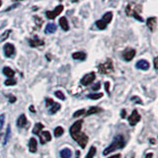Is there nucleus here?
Returning a JSON list of instances; mask_svg holds the SVG:
<instances>
[{"label":"nucleus","mask_w":158,"mask_h":158,"mask_svg":"<svg viewBox=\"0 0 158 158\" xmlns=\"http://www.w3.org/2000/svg\"><path fill=\"white\" fill-rule=\"evenodd\" d=\"M82 125L83 120H78L75 123H73L72 126L69 127V135L72 137V139L75 140L81 148H85L88 143L89 137L81 131Z\"/></svg>","instance_id":"1"},{"label":"nucleus","mask_w":158,"mask_h":158,"mask_svg":"<svg viewBox=\"0 0 158 158\" xmlns=\"http://www.w3.org/2000/svg\"><path fill=\"white\" fill-rule=\"evenodd\" d=\"M126 139L122 135H117L112 141V143L108 147H106L103 151V155H108L111 152H114L118 149H122L126 146Z\"/></svg>","instance_id":"2"},{"label":"nucleus","mask_w":158,"mask_h":158,"mask_svg":"<svg viewBox=\"0 0 158 158\" xmlns=\"http://www.w3.org/2000/svg\"><path fill=\"white\" fill-rule=\"evenodd\" d=\"M141 6L135 3H128V5L126 7V14L128 17H133L137 21L143 22V18L140 16Z\"/></svg>","instance_id":"3"},{"label":"nucleus","mask_w":158,"mask_h":158,"mask_svg":"<svg viewBox=\"0 0 158 158\" xmlns=\"http://www.w3.org/2000/svg\"><path fill=\"white\" fill-rule=\"evenodd\" d=\"M98 70L101 74H111L114 72V65H113V61L111 58H107V60L101 63L100 65L98 66Z\"/></svg>","instance_id":"4"},{"label":"nucleus","mask_w":158,"mask_h":158,"mask_svg":"<svg viewBox=\"0 0 158 158\" xmlns=\"http://www.w3.org/2000/svg\"><path fill=\"white\" fill-rule=\"evenodd\" d=\"M46 105H47V107H49V109H48L49 115H53V114H56L57 111L60 110V108H61L60 104L54 102L51 98H46Z\"/></svg>","instance_id":"5"},{"label":"nucleus","mask_w":158,"mask_h":158,"mask_svg":"<svg viewBox=\"0 0 158 158\" xmlns=\"http://www.w3.org/2000/svg\"><path fill=\"white\" fill-rule=\"evenodd\" d=\"M63 5H58V6H56V8H54L53 10H52V11H47L46 12V16L48 19H51V20H53L56 19L58 15H60L61 12L63 11Z\"/></svg>","instance_id":"6"},{"label":"nucleus","mask_w":158,"mask_h":158,"mask_svg":"<svg viewBox=\"0 0 158 158\" xmlns=\"http://www.w3.org/2000/svg\"><path fill=\"white\" fill-rule=\"evenodd\" d=\"M96 78V73L95 72H90V73H87L86 75H84L81 80H80V83L82 84L83 86H88L90 85L91 83L94 82V80H95Z\"/></svg>","instance_id":"7"},{"label":"nucleus","mask_w":158,"mask_h":158,"mask_svg":"<svg viewBox=\"0 0 158 158\" xmlns=\"http://www.w3.org/2000/svg\"><path fill=\"white\" fill-rule=\"evenodd\" d=\"M140 118H141V117H140V115L138 114V111L136 110V109H135V110L132 111V113L130 115V117H128V123H130V126H131V127H135L136 123L140 121Z\"/></svg>","instance_id":"8"},{"label":"nucleus","mask_w":158,"mask_h":158,"mask_svg":"<svg viewBox=\"0 0 158 158\" xmlns=\"http://www.w3.org/2000/svg\"><path fill=\"white\" fill-rule=\"evenodd\" d=\"M3 51H4V54L6 57H12L15 52H16V49H15V47L13 44L7 43L4 44L3 47Z\"/></svg>","instance_id":"9"},{"label":"nucleus","mask_w":158,"mask_h":158,"mask_svg":"<svg viewBox=\"0 0 158 158\" xmlns=\"http://www.w3.org/2000/svg\"><path fill=\"white\" fill-rule=\"evenodd\" d=\"M29 44L31 48H39V47H42L44 44V42L43 41L42 39H40L37 35H35V36L31 39H29Z\"/></svg>","instance_id":"10"},{"label":"nucleus","mask_w":158,"mask_h":158,"mask_svg":"<svg viewBox=\"0 0 158 158\" xmlns=\"http://www.w3.org/2000/svg\"><path fill=\"white\" fill-rule=\"evenodd\" d=\"M135 48H127L126 49L125 52H123V60H126V61H131V59L135 56Z\"/></svg>","instance_id":"11"},{"label":"nucleus","mask_w":158,"mask_h":158,"mask_svg":"<svg viewBox=\"0 0 158 158\" xmlns=\"http://www.w3.org/2000/svg\"><path fill=\"white\" fill-rule=\"evenodd\" d=\"M39 136H40V142H41V144H46L47 142L52 140V135L49 131H42L39 135Z\"/></svg>","instance_id":"12"},{"label":"nucleus","mask_w":158,"mask_h":158,"mask_svg":"<svg viewBox=\"0 0 158 158\" xmlns=\"http://www.w3.org/2000/svg\"><path fill=\"white\" fill-rule=\"evenodd\" d=\"M156 24H157V18L156 17H149L146 20V26L150 30V32H154L156 29Z\"/></svg>","instance_id":"13"},{"label":"nucleus","mask_w":158,"mask_h":158,"mask_svg":"<svg viewBox=\"0 0 158 158\" xmlns=\"http://www.w3.org/2000/svg\"><path fill=\"white\" fill-rule=\"evenodd\" d=\"M135 67L139 70H148L149 69V62L145 59H140L135 63Z\"/></svg>","instance_id":"14"},{"label":"nucleus","mask_w":158,"mask_h":158,"mask_svg":"<svg viewBox=\"0 0 158 158\" xmlns=\"http://www.w3.org/2000/svg\"><path fill=\"white\" fill-rule=\"evenodd\" d=\"M38 149V141L35 137H31L29 140V150L32 153H36Z\"/></svg>","instance_id":"15"},{"label":"nucleus","mask_w":158,"mask_h":158,"mask_svg":"<svg viewBox=\"0 0 158 158\" xmlns=\"http://www.w3.org/2000/svg\"><path fill=\"white\" fill-rule=\"evenodd\" d=\"M16 123H17V127H20V128H22V127H26V126L28 125V121H27L26 116H25L24 114H22V115L17 118Z\"/></svg>","instance_id":"16"},{"label":"nucleus","mask_w":158,"mask_h":158,"mask_svg":"<svg viewBox=\"0 0 158 158\" xmlns=\"http://www.w3.org/2000/svg\"><path fill=\"white\" fill-rule=\"evenodd\" d=\"M104 110L100 107H90L89 108V110H87L85 112V117H88V116H91V115H94V114H99V113H102Z\"/></svg>","instance_id":"17"},{"label":"nucleus","mask_w":158,"mask_h":158,"mask_svg":"<svg viewBox=\"0 0 158 158\" xmlns=\"http://www.w3.org/2000/svg\"><path fill=\"white\" fill-rule=\"evenodd\" d=\"M87 57V54L83 52H73L72 53V58L75 59V60H80L83 61L85 60Z\"/></svg>","instance_id":"18"},{"label":"nucleus","mask_w":158,"mask_h":158,"mask_svg":"<svg viewBox=\"0 0 158 158\" xmlns=\"http://www.w3.org/2000/svg\"><path fill=\"white\" fill-rule=\"evenodd\" d=\"M59 26H60V28L63 30L64 32H67L69 30V25H68V21L66 17H61L60 19H59Z\"/></svg>","instance_id":"19"},{"label":"nucleus","mask_w":158,"mask_h":158,"mask_svg":"<svg viewBox=\"0 0 158 158\" xmlns=\"http://www.w3.org/2000/svg\"><path fill=\"white\" fill-rule=\"evenodd\" d=\"M2 71H3V74L5 76H7L8 78H13L14 75H15V71L13 70V69L11 67H8V66H5L3 69H2Z\"/></svg>","instance_id":"20"},{"label":"nucleus","mask_w":158,"mask_h":158,"mask_svg":"<svg viewBox=\"0 0 158 158\" xmlns=\"http://www.w3.org/2000/svg\"><path fill=\"white\" fill-rule=\"evenodd\" d=\"M44 126L43 125L42 123H37L36 125H35L34 128H33V133H34V135H39L40 133L42 132V131L44 130Z\"/></svg>","instance_id":"21"},{"label":"nucleus","mask_w":158,"mask_h":158,"mask_svg":"<svg viewBox=\"0 0 158 158\" xmlns=\"http://www.w3.org/2000/svg\"><path fill=\"white\" fill-rule=\"evenodd\" d=\"M56 24H53V23H49L47 25V27H46V34H53V33H56Z\"/></svg>","instance_id":"22"},{"label":"nucleus","mask_w":158,"mask_h":158,"mask_svg":"<svg viewBox=\"0 0 158 158\" xmlns=\"http://www.w3.org/2000/svg\"><path fill=\"white\" fill-rule=\"evenodd\" d=\"M59 155H60L61 158H70L72 155V152L69 148H63L59 152Z\"/></svg>","instance_id":"23"},{"label":"nucleus","mask_w":158,"mask_h":158,"mask_svg":"<svg viewBox=\"0 0 158 158\" xmlns=\"http://www.w3.org/2000/svg\"><path fill=\"white\" fill-rule=\"evenodd\" d=\"M112 19H113V12H106L105 14L103 15V18L101 19L102 21L105 23V24H109V23H111L112 21Z\"/></svg>","instance_id":"24"},{"label":"nucleus","mask_w":158,"mask_h":158,"mask_svg":"<svg viewBox=\"0 0 158 158\" xmlns=\"http://www.w3.org/2000/svg\"><path fill=\"white\" fill-rule=\"evenodd\" d=\"M10 136H11V126L8 125L7 130H6V133H5L4 142H3V144H4V145H6V144H7V142H8L9 139H10Z\"/></svg>","instance_id":"25"},{"label":"nucleus","mask_w":158,"mask_h":158,"mask_svg":"<svg viewBox=\"0 0 158 158\" xmlns=\"http://www.w3.org/2000/svg\"><path fill=\"white\" fill-rule=\"evenodd\" d=\"M96 153H97L96 147L95 146H91L90 149H89V151H88V153H87V155L85 156V158H94L96 155Z\"/></svg>","instance_id":"26"},{"label":"nucleus","mask_w":158,"mask_h":158,"mask_svg":"<svg viewBox=\"0 0 158 158\" xmlns=\"http://www.w3.org/2000/svg\"><path fill=\"white\" fill-rule=\"evenodd\" d=\"M53 133H54V136L56 137H59L61 136L63 133H64V130L62 127H56V128H54L53 131Z\"/></svg>","instance_id":"27"},{"label":"nucleus","mask_w":158,"mask_h":158,"mask_svg":"<svg viewBox=\"0 0 158 158\" xmlns=\"http://www.w3.org/2000/svg\"><path fill=\"white\" fill-rule=\"evenodd\" d=\"M95 25H96V27H97L99 30H102V31H103V30H105V29L107 28V26H108V25L104 23L101 19H100V20H98V21H96Z\"/></svg>","instance_id":"28"},{"label":"nucleus","mask_w":158,"mask_h":158,"mask_svg":"<svg viewBox=\"0 0 158 158\" xmlns=\"http://www.w3.org/2000/svg\"><path fill=\"white\" fill-rule=\"evenodd\" d=\"M103 97V93H95V94H89L87 95V98L91 99V100H98Z\"/></svg>","instance_id":"29"},{"label":"nucleus","mask_w":158,"mask_h":158,"mask_svg":"<svg viewBox=\"0 0 158 158\" xmlns=\"http://www.w3.org/2000/svg\"><path fill=\"white\" fill-rule=\"evenodd\" d=\"M4 84L6 86H13V85H16L17 81H16V79H14V78H9L7 80H5Z\"/></svg>","instance_id":"30"},{"label":"nucleus","mask_w":158,"mask_h":158,"mask_svg":"<svg viewBox=\"0 0 158 158\" xmlns=\"http://www.w3.org/2000/svg\"><path fill=\"white\" fill-rule=\"evenodd\" d=\"M85 112H86V110H84V109L78 110V111H76L75 113L73 114V118H78V117H81L83 115H85Z\"/></svg>","instance_id":"31"},{"label":"nucleus","mask_w":158,"mask_h":158,"mask_svg":"<svg viewBox=\"0 0 158 158\" xmlns=\"http://www.w3.org/2000/svg\"><path fill=\"white\" fill-rule=\"evenodd\" d=\"M54 95H56V97H57L59 100H62V101L65 100V96H64L63 92L61 91H56L54 92Z\"/></svg>","instance_id":"32"},{"label":"nucleus","mask_w":158,"mask_h":158,"mask_svg":"<svg viewBox=\"0 0 158 158\" xmlns=\"http://www.w3.org/2000/svg\"><path fill=\"white\" fill-rule=\"evenodd\" d=\"M11 30H8V31H6V32H4V34L2 35L1 37H0V42H3V41H5L9 36H10V34H11Z\"/></svg>","instance_id":"33"},{"label":"nucleus","mask_w":158,"mask_h":158,"mask_svg":"<svg viewBox=\"0 0 158 158\" xmlns=\"http://www.w3.org/2000/svg\"><path fill=\"white\" fill-rule=\"evenodd\" d=\"M35 21H36V25H37L38 28H41L42 27V25H43V19L39 18L37 16H35Z\"/></svg>","instance_id":"34"},{"label":"nucleus","mask_w":158,"mask_h":158,"mask_svg":"<svg viewBox=\"0 0 158 158\" xmlns=\"http://www.w3.org/2000/svg\"><path fill=\"white\" fill-rule=\"evenodd\" d=\"M4 123H5V115L2 114V115H0V131H1V130L3 128Z\"/></svg>","instance_id":"35"},{"label":"nucleus","mask_w":158,"mask_h":158,"mask_svg":"<svg viewBox=\"0 0 158 158\" xmlns=\"http://www.w3.org/2000/svg\"><path fill=\"white\" fill-rule=\"evenodd\" d=\"M100 88H101V83H100V82H97V83L95 84V85H93V87H92V90L96 92V91H98Z\"/></svg>","instance_id":"36"},{"label":"nucleus","mask_w":158,"mask_h":158,"mask_svg":"<svg viewBox=\"0 0 158 158\" xmlns=\"http://www.w3.org/2000/svg\"><path fill=\"white\" fill-rule=\"evenodd\" d=\"M131 101H135L136 104H142V101H141L140 99L138 98L137 96H133V97H131Z\"/></svg>","instance_id":"37"},{"label":"nucleus","mask_w":158,"mask_h":158,"mask_svg":"<svg viewBox=\"0 0 158 158\" xmlns=\"http://www.w3.org/2000/svg\"><path fill=\"white\" fill-rule=\"evenodd\" d=\"M8 97H9V102L11 103V104L15 103V102H16V100H17V99H16V97H15V96H13V95H11V94H9V95H8Z\"/></svg>","instance_id":"38"},{"label":"nucleus","mask_w":158,"mask_h":158,"mask_svg":"<svg viewBox=\"0 0 158 158\" xmlns=\"http://www.w3.org/2000/svg\"><path fill=\"white\" fill-rule=\"evenodd\" d=\"M105 89H106V91H107V93L109 94V95H111V93H110V82H105Z\"/></svg>","instance_id":"39"},{"label":"nucleus","mask_w":158,"mask_h":158,"mask_svg":"<svg viewBox=\"0 0 158 158\" xmlns=\"http://www.w3.org/2000/svg\"><path fill=\"white\" fill-rule=\"evenodd\" d=\"M109 158H122V155L120 154V153H118V154H115V155H113V156L109 157Z\"/></svg>","instance_id":"40"},{"label":"nucleus","mask_w":158,"mask_h":158,"mask_svg":"<svg viewBox=\"0 0 158 158\" xmlns=\"http://www.w3.org/2000/svg\"><path fill=\"white\" fill-rule=\"evenodd\" d=\"M157 57H154V62H153V63H154V69H155V70H157Z\"/></svg>","instance_id":"41"},{"label":"nucleus","mask_w":158,"mask_h":158,"mask_svg":"<svg viewBox=\"0 0 158 158\" xmlns=\"http://www.w3.org/2000/svg\"><path fill=\"white\" fill-rule=\"evenodd\" d=\"M153 157V153L150 152V153H147V154L145 155V158H152Z\"/></svg>","instance_id":"42"},{"label":"nucleus","mask_w":158,"mask_h":158,"mask_svg":"<svg viewBox=\"0 0 158 158\" xmlns=\"http://www.w3.org/2000/svg\"><path fill=\"white\" fill-rule=\"evenodd\" d=\"M29 109H30V111H31L32 113H34V114L36 113V110H35V107H34L33 105H32V106H30V108H29Z\"/></svg>","instance_id":"43"},{"label":"nucleus","mask_w":158,"mask_h":158,"mask_svg":"<svg viewBox=\"0 0 158 158\" xmlns=\"http://www.w3.org/2000/svg\"><path fill=\"white\" fill-rule=\"evenodd\" d=\"M126 112H127L126 110H122V115H121V116H122L123 118H126Z\"/></svg>","instance_id":"44"},{"label":"nucleus","mask_w":158,"mask_h":158,"mask_svg":"<svg viewBox=\"0 0 158 158\" xmlns=\"http://www.w3.org/2000/svg\"><path fill=\"white\" fill-rule=\"evenodd\" d=\"M149 141L152 143V144H155V139H154V138H151V139H150Z\"/></svg>","instance_id":"45"},{"label":"nucleus","mask_w":158,"mask_h":158,"mask_svg":"<svg viewBox=\"0 0 158 158\" xmlns=\"http://www.w3.org/2000/svg\"><path fill=\"white\" fill-rule=\"evenodd\" d=\"M79 156H80V152H79L78 150L76 151V158H79Z\"/></svg>","instance_id":"46"},{"label":"nucleus","mask_w":158,"mask_h":158,"mask_svg":"<svg viewBox=\"0 0 158 158\" xmlns=\"http://www.w3.org/2000/svg\"><path fill=\"white\" fill-rule=\"evenodd\" d=\"M1 5H2V1H0V7H1Z\"/></svg>","instance_id":"47"}]
</instances>
